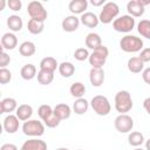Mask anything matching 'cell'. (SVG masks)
<instances>
[{
    "label": "cell",
    "mask_w": 150,
    "mask_h": 150,
    "mask_svg": "<svg viewBox=\"0 0 150 150\" xmlns=\"http://www.w3.org/2000/svg\"><path fill=\"white\" fill-rule=\"evenodd\" d=\"M7 26L12 32H20L22 29L23 22L19 15H9L7 18Z\"/></svg>",
    "instance_id": "obj_26"
},
{
    "label": "cell",
    "mask_w": 150,
    "mask_h": 150,
    "mask_svg": "<svg viewBox=\"0 0 150 150\" xmlns=\"http://www.w3.org/2000/svg\"><path fill=\"white\" fill-rule=\"evenodd\" d=\"M120 47L125 53H136L143 49V40L135 35H125L121 39Z\"/></svg>",
    "instance_id": "obj_2"
},
{
    "label": "cell",
    "mask_w": 150,
    "mask_h": 150,
    "mask_svg": "<svg viewBox=\"0 0 150 150\" xmlns=\"http://www.w3.org/2000/svg\"><path fill=\"white\" fill-rule=\"evenodd\" d=\"M114 125H115V129L118 132L127 134V132H130L131 129L134 128V120L127 114H120L115 118Z\"/></svg>",
    "instance_id": "obj_9"
},
{
    "label": "cell",
    "mask_w": 150,
    "mask_h": 150,
    "mask_svg": "<svg viewBox=\"0 0 150 150\" xmlns=\"http://www.w3.org/2000/svg\"><path fill=\"white\" fill-rule=\"evenodd\" d=\"M132 105V98L128 90H120L115 95V109L117 110V112L125 114L131 110Z\"/></svg>",
    "instance_id": "obj_1"
},
{
    "label": "cell",
    "mask_w": 150,
    "mask_h": 150,
    "mask_svg": "<svg viewBox=\"0 0 150 150\" xmlns=\"http://www.w3.org/2000/svg\"><path fill=\"white\" fill-rule=\"evenodd\" d=\"M128 69L134 73V74H137V73H141L144 68V62L138 57V56H135V57H130L128 60Z\"/></svg>",
    "instance_id": "obj_25"
},
{
    "label": "cell",
    "mask_w": 150,
    "mask_h": 150,
    "mask_svg": "<svg viewBox=\"0 0 150 150\" xmlns=\"http://www.w3.org/2000/svg\"><path fill=\"white\" fill-rule=\"evenodd\" d=\"M16 45H18V38L15 36V34L8 32L2 35V38H1V48L2 49L12 50L16 47Z\"/></svg>",
    "instance_id": "obj_15"
},
{
    "label": "cell",
    "mask_w": 150,
    "mask_h": 150,
    "mask_svg": "<svg viewBox=\"0 0 150 150\" xmlns=\"http://www.w3.org/2000/svg\"><path fill=\"white\" fill-rule=\"evenodd\" d=\"M128 142H129V144L132 145V146H139V145H142L143 142H144V136H143V134L139 132V131H132V132H130L129 136H128Z\"/></svg>",
    "instance_id": "obj_32"
},
{
    "label": "cell",
    "mask_w": 150,
    "mask_h": 150,
    "mask_svg": "<svg viewBox=\"0 0 150 150\" xmlns=\"http://www.w3.org/2000/svg\"><path fill=\"white\" fill-rule=\"evenodd\" d=\"M38 82L40 84H43V86H47V84H50L54 80V73L52 71H47V70H42L40 69L38 71Z\"/></svg>",
    "instance_id": "obj_30"
},
{
    "label": "cell",
    "mask_w": 150,
    "mask_h": 150,
    "mask_svg": "<svg viewBox=\"0 0 150 150\" xmlns=\"http://www.w3.org/2000/svg\"><path fill=\"white\" fill-rule=\"evenodd\" d=\"M27 13L30 16V19H35L39 21H46L48 13L45 9L43 5L40 1H30L27 6Z\"/></svg>",
    "instance_id": "obj_8"
},
{
    "label": "cell",
    "mask_w": 150,
    "mask_h": 150,
    "mask_svg": "<svg viewBox=\"0 0 150 150\" xmlns=\"http://www.w3.org/2000/svg\"><path fill=\"white\" fill-rule=\"evenodd\" d=\"M118 13H120L118 5L116 2L109 1V2H105L103 5V8L98 15V19L102 23L108 25V23L112 22V20H115V18L118 15Z\"/></svg>",
    "instance_id": "obj_3"
},
{
    "label": "cell",
    "mask_w": 150,
    "mask_h": 150,
    "mask_svg": "<svg viewBox=\"0 0 150 150\" xmlns=\"http://www.w3.org/2000/svg\"><path fill=\"white\" fill-rule=\"evenodd\" d=\"M143 108H144L145 111L150 115V97H146V98L143 101Z\"/></svg>",
    "instance_id": "obj_43"
},
{
    "label": "cell",
    "mask_w": 150,
    "mask_h": 150,
    "mask_svg": "<svg viewBox=\"0 0 150 150\" xmlns=\"http://www.w3.org/2000/svg\"><path fill=\"white\" fill-rule=\"evenodd\" d=\"M137 30L143 38L150 40V20H141L137 25Z\"/></svg>",
    "instance_id": "obj_33"
},
{
    "label": "cell",
    "mask_w": 150,
    "mask_h": 150,
    "mask_svg": "<svg viewBox=\"0 0 150 150\" xmlns=\"http://www.w3.org/2000/svg\"><path fill=\"white\" fill-rule=\"evenodd\" d=\"M69 91H70V94H71L74 97L81 98V97H83V95H84V93H86V87H84V84H83L82 82H74V83L70 86Z\"/></svg>",
    "instance_id": "obj_31"
},
{
    "label": "cell",
    "mask_w": 150,
    "mask_h": 150,
    "mask_svg": "<svg viewBox=\"0 0 150 150\" xmlns=\"http://www.w3.org/2000/svg\"><path fill=\"white\" fill-rule=\"evenodd\" d=\"M139 2L145 7L146 5H149V4H150V0H139Z\"/></svg>",
    "instance_id": "obj_46"
},
{
    "label": "cell",
    "mask_w": 150,
    "mask_h": 150,
    "mask_svg": "<svg viewBox=\"0 0 150 150\" xmlns=\"http://www.w3.org/2000/svg\"><path fill=\"white\" fill-rule=\"evenodd\" d=\"M20 75H21V77L23 80H27V81L33 80L36 76V67L34 64H32V63H27L21 68Z\"/></svg>",
    "instance_id": "obj_27"
},
{
    "label": "cell",
    "mask_w": 150,
    "mask_h": 150,
    "mask_svg": "<svg viewBox=\"0 0 150 150\" xmlns=\"http://www.w3.org/2000/svg\"><path fill=\"white\" fill-rule=\"evenodd\" d=\"M89 81L93 87H100L104 82V70L102 68H91L89 71Z\"/></svg>",
    "instance_id": "obj_13"
},
{
    "label": "cell",
    "mask_w": 150,
    "mask_h": 150,
    "mask_svg": "<svg viewBox=\"0 0 150 150\" xmlns=\"http://www.w3.org/2000/svg\"><path fill=\"white\" fill-rule=\"evenodd\" d=\"M145 7L139 2V0H131L127 4V9L128 13L130 14V16L132 18H139L144 14V9Z\"/></svg>",
    "instance_id": "obj_12"
},
{
    "label": "cell",
    "mask_w": 150,
    "mask_h": 150,
    "mask_svg": "<svg viewBox=\"0 0 150 150\" xmlns=\"http://www.w3.org/2000/svg\"><path fill=\"white\" fill-rule=\"evenodd\" d=\"M57 69H59L60 75L63 76V77H70L75 73V66L71 62H68V61L67 62L64 61V62L60 63Z\"/></svg>",
    "instance_id": "obj_28"
},
{
    "label": "cell",
    "mask_w": 150,
    "mask_h": 150,
    "mask_svg": "<svg viewBox=\"0 0 150 150\" xmlns=\"http://www.w3.org/2000/svg\"><path fill=\"white\" fill-rule=\"evenodd\" d=\"M145 148H146V150H150V138L145 142Z\"/></svg>",
    "instance_id": "obj_47"
},
{
    "label": "cell",
    "mask_w": 150,
    "mask_h": 150,
    "mask_svg": "<svg viewBox=\"0 0 150 150\" xmlns=\"http://www.w3.org/2000/svg\"><path fill=\"white\" fill-rule=\"evenodd\" d=\"M90 2H91L93 6H96V7H98L101 5H104V0H91Z\"/></svg>",
    "instance_id": "obj_44"
},
{
    "label": "cell",
    "mask_w": 150,
    "mask_h": 150,
    "mask_svg": "<svg viewBox=\"0 0 150 150\" xmlns=\"http://www.w3.org/2000/svg\"><path fill=\"white\" fill-rule=\"evenodd\" d=\"M80 19L76 18V15H68L66 16L62 22H61V26H62V29L64 32H68V33H71V32H75L77 28H79V25H80Z\"/></svg>",
    "instance_id": "obj_10"
},
{
    "label": "cell",
    "mask_w": 150,
    "mask_h": 150,
    "mask_svg": "<svg viewBox=\"0 0 150 150\" xmlns=\"http://www.w3.org/2000/svg\"><path fill=\"white\" fill-rule=\"evenodd\" d=\"M56 150H69L68 148H59V149H56Z\"/></svg>",
    "instance_id": "obj_48"
},
{
    "label": "cell",
    "mask_w": 150,
    "mask_h": 150,
    "mask_svg": "<svg viewBox=\"0 0 150 150\" xmlns=\"http://www.w3.org/2000/svg\"><path fill=\"white\" fill-rule=\"evenodd\" d=\"M86 46L93 50L102 46V39L97 33H89L86 36Z\"/></svg>",
    "instance_id": "obj_22"
},
{
    "label": "cell",
    "mask_w": 150,
    "mask_h": 150,
    "mask_svg": "<svg viewBox=\"0 0 150 150\" xmlns=\"http://www.w3.org/2000/svg\"><path fill=\"white\" fill-rule=\"evenodd\" d=\"M0 150H18V146L15 144H12V143H5L1 145Z\"/></svg>",
    "instance_id": "obj_42"
},
{
    "label": "cell",
    "mask_w": 150,
    "mask_h": 150,
    "mask_svg": "<svg viewBox=\"0 0 150 150\" xmlns=\"http://www.w3.org/2000/svg\"><path fill=\"white\" fill-rule=\"evenodd\" d=\"M20 150H47V144L45 141L39 138H32L26 141Z\"/></svg>",
    "instance_id": "obj_14"
},
{
    "label": "cell",
    "mask_w": 150,
    "mask_h": 150,
    "mask_svg": "<svg viewBox=\"0 0 150 150\" xmlns=\"http://www.w3.org/2000/svg\"><path fill=\"white\" fill-rule=\"evenodd\" d=\"M7 2L5 1V0H0V11H2L4 9V7H5V5H6Z\"/></svg>",
    "instance_id": "obj_45"
},
{
    "label": "cell",
    "mask_w": 150,
    "mask_h": 150,
    "mask_svg": "<svg viewBox=\"0 0 150 150\" xmlns=\"http://www.w3.org/2000/svg\"><path fill=\"white\" fill-rule=\"evenodd\" d=\"M56 68H59L57 61H56V59H54L52 56H47V57L42 59L40 62V69H42V70L54 73L56 70Z\"/></svg>",
    "instance_id": "obj_24"
},
{
    "label": "cell",
    "mask_w": 150,
    "mask_h": 150,
    "mask_svg": "<svg viewBox=\"0 0 150 150\" xmlns=\"http://www.w3.org/2000/svg\"><path fill=\"white\" fill-rule=\"evenodd\" d=\"M135 27V19L130 15H122L112 21V28L118 33H129Z\"/></svg>",
    "instance_id": "obj_7"
},
{
    "label": "cell",
    "mask_w": 150,
    "mask_h": 150,
    "mask_svg": "<svg viewBox=\"0 0 150 150\" xmlns=\"http://www.w3.org/2000/svg\"><path fill=\"white\" fill-rule=\"evenodd\" d=\"M11 62V56L6 53V52H1L0 54V67L1 68H6V66Z\"/></svg>",
    "instance_id": "obj_39"
},
{
    "label": "cell",
    "mask_w": 150,
    "mask_h": 150,
    "mask_svg": "<svg viewBox=\"0 0 150 150\" xmlns=\"http://www.w3.org/2000/svg\"><path fill=\"white\" fill-rule=\"evenodd\" d=\"M53 112H54V109L49 104H42L38 109V115L40 116V118L42 121H45L46 118H48Z\"/></svg>",
    "instance_id": "obj_34"
},
{
    "label": "cell",
    "mask_w": 150,
    "mask_h": 150,
    "mask_svg": "<svg viewBox=\"0 0 150 150\" xmlns=\"http://www.w3.org/2000/svg\"><path fill=\"white\" fill-rule=\"evenodd\" d=\"M22 131L26 136L40 137L45 134V125L38 120H28L22 125Z\"/></svg>",
    "instance_id": "obj_6"
},
{
    "label": "cell",
    "mask_w": 150,
    "mask_h": 150,
    "mask_svg": "<svg viewBox=\"0 0 150 150\" xmlns=\"http://www.w3.org/2000/svg\"><path fill=\"white\" fill-rule=\"evenodd\" d=\"M43 122H45V124H46L48 128H56V127L60 124V122H61V121H60V120L55 116V114L53 112V114H52L48 118H46Z\"/></svg>",
    "instance_id": "obj_37"
},
{
    "label": "cell",
    "mask_w": 150,
    "mask_h": 150,
    "mask_svg": "<svg viewBox=\"0 0 150 150\" xmlns=\"http://www.w3.org/2000/svg\"><path fill=\"white\" fill-rule=\"evenodd\" d=\"M89 56H90V54L87 48H77L74 52V57L77 61H84V60L89 59Z\"/></svg>",
    "instance_id": "obj_35"
},
{
    "label": "cell",
    "mask_w": 150,
    "mask_h": 150,
    "mask_svg": "<svg viewBox=\"0 0 150 150\" xmlns=\"http://www.w3.org/2000/svg\"><path fill=\"white\" fill-rule=\"evenodd\" d=\"M35 52H36V47H35V43L32 41H23L19 46V53L25 57H29L34 55Z\"/></svg>",
    "instance_id": "obj_20"
},
{
    "label": "cell",
    "mask_w": 150,
    "mask_h": 150,
    "mask_svg": "<svg viewBox=\"0 0 150 150\" xmlns=\"http://www.w3.org/2000/svg\"><path fill=\"white\" fill-rule=\"evenodd\" d=\"M109 55V50L105 46H101L98 48H96L95 50H93V53L89 56V63L93 68H102L107 61V57Z\"/></svg>",
    "instance_id": "obj_5"
},
{
    "label": "cell",
    "mask_w": 150,
    "mask_h": 150,
    "mask_svg": "<svg viewBox=\"0 0 150 150\" xmlns=\"http://www.w3.org/2000/svg\"><path fill=\"white\" fill-rule=\"evenodd\" d=\"M80 21L84 26H87L89 28H95V27H97V25L100 22V19H98V16L95 13H93V12H86V13H83L81 15Z\"/></svg>",
    "instance_id": "obj_17"
},
{
    "label": "cell",
    "mask_w": 150,
    "mask_h": 150,
    "mask_svg": "<svg viewBox=\"0 0 150 150\" xmlns=\"http://www.w3.org/2000/svg\"><path fill=\"white\" fill-rule=\"evenodd\" d=\"M54 114L55 116L62 121V120H67L70 117V114H71V110H70V107L66 103H60V104H56L54 107Z\"/></svg>",
    "instance_id": "obj_18"
},
{
    "label": "cell",
    "mask_w": 150,
    "mask_h": 150,
    "mask_svg": "<svg viewBox=\"0 0 150 150\" xmlns=\"http://www.w3.org/2000/svg\"><path fill=\"white\" fill-rule=\"evenodd\" d=\"M19 121L20 120L18 118L16 115H12V114L7 115L5 117V120H4V129H5V131L8 132V134L16 132L18 129H19Z\"/></svg>",
    "instance_id": "obj_11"
},
{
    "label": "cell",
    "mask_w": 150,
    "mask_h": 150,
    "mask_svg": "<svg viewBox=\"0 0 150 150\" xmlns=\"http://www.w3.org/2000/svg\"><path fill=\"white\" fill-rule=\"evenodd\" d=\"M135 150H143V149H142V148H136Z\"/></svg>",
    "instance_id": "obj_49"
},
{
    "label": "cell",
    "mask_w": 150,
    "mask_h": 150,
    "mask_svg": "<svg viewBox=\"0 0 150 150\" xmlns=\"http://www.w3.org/2000/svg\"><path fill=\"white\" fill-rule=\"evenodd\" d=\"M88 108H89V102L83 97L77 98L73 104V110L77 115H83L84 112H87Z\"/></svg>",
    "instance_id": "obj_29"
},
{
    "label": "cell",
    "mask_w": 150,
    "mask_h": 150,
    "mask_svg": "<svg viewBox=\"0 0 150 150\" xmlns=\"http://www.w3.org/2000/svg\"><path fill=\"white\" fill-rule=\"evenodd\" d=\"M90 105H91L93 110L100 116H107L111 110V105H110L109 100L103 95L94 96L90 101Z\"/></svg>",
    "instance_id": "obj_4"
},
{
    "label": "cell",
    "mask_w": 150,
    "mask_h": 150,
    "mask_svg": "<svg viewBox=\"0 0 150 150\" xmlns=\"http://www.w3.org/2000/svg\"><path fill=\"white\" fill-rule=\"evenodd\" d=\"M33 115V108L29 104H20L16 109V116L20 121H28Z\"/></svg>",
    "instance_id": "obj_21"
},
{
    "label": "cell",
    "mask_w": 150,
    "mask_h": 150,
    "mask_svg": "<svg viewBox=\"0 0 150 150\" xmlns=\"http://www.w3.org/2000/svg\"><path fill=\"white\" fill-rule=\"evenodd\" d=\"M7 6L9 7V9H12L14 12H18V11L21 9L22 2L20 0H9V1H7Z\"/></svg>",
    "instance_id": "obj_38"
},
{
    "label": "cell",
    "mask_w": 150,
    "mask_h": 150,
    "mask_svg": "<svg viewBox=\"0 0 150 150\" xmlns=\"http://www.w3.org/2000/svg\"><path fill=\"white\" fill-rule=\"evenodd\" d=\"M79 150H83V149H79Z\"/></svg>",
    "instance_id": "obj_50"
},
{
    "label": "cell",
    "mask_w": 150,
    "mask_h": 150,
    "mask_svg": "<svg viewBox=\"0 0 150 150\" xmlns=\"http://www.w3.org/2000/svg\"><path fill=\"white\" fill-rule=\"evenodd\" d=\"M87 7H88V1L87 0H71L68 5V8L73 13V15L86 13L84 11L87 9Z\"/></svg>",
    "instance_id": "obj_16"
},
{
    "label": "cell",
    "mask_w": 150,
    "mask_h": 150,
    "mask_svg": "<svg viewBox=\"0 0 150 150\" xmlns=\"http://www.w3.org/2000/svg\"><path fill=\"white\" fill-rule=\"evenodd\" d=\"M11 80H12L11 70H8L7 68H1L0 69V83L1 84H6V83L11 82Z\"/></svg>",
    "instance_id": "obj_36"
},
{
    "label": "cell",
    "mask_w": 150,
    "mask_h": 150,
    "mask_svg": "<svg viewBox=\"0 0 150 150\" xmlns=\"http://www.w3.org/2000/svg\"><path fill=\"white\" fill-rule=\"evenodd\" d=\"M18 109V103L13 97H6L0 102V114L12 112Z\"/></svg>",
    "instance_id": "obj_19"
},
{
    "label": "cell",
    "mask_w": 150,
    "mask_h": 150,
    "mask_svg": "<svg viewBox=\"0 0 150 150\" xmlns=\"http://www.w3.org/2000/svg\"><path fill=\"white\" fill-rule=\"evenodd\" d=\"M142 79L143 81L146 83V84H150V67L149 68H145L142 73Z\"/></svg>",
    "instance_id": "obj_41"
},
{
    "label": "cell",
    "mask_w": 150,
    "mask_h": 150,
    "mask_svg": "<svg viewBox=\"0 0 150 150\" xmlns=\"http://www.w3.org/2000/svg\"><path fill=\"white\" fill-rule=\"evenodd\" d=\"M144 63L145 62H150V48H143L141 50V54L138 56Z\"/></svg>",
    "instance_id": "obj_40"
},
{
    "label": "cell",
    "mask_w": 150,
    "mask_h": 150,
    "mask_svg": "<svg viewBox=\"0 0 150 150\" xmlns=\"http://www.w3.org/2000/svg\"><path fill=\"white\" fill-rule=\"evenodd\" d=\"M27 29L30 34H34V35L41 34L45 29V22L35 20V19H29V21L27 23Z\"/></svg>",
    "instance_id": "obj_23"
}]
</instances>
